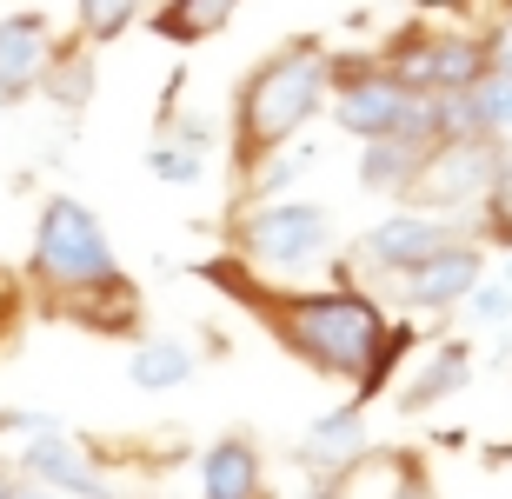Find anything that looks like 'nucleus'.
Returning <instances> with one entry per match:
<instances>
[{
	"instance_id": "15",
	"label": "nucleus",
	"mask_w": 512,
	"mask_h": 499,
	"mask_svg": "<svg viewBox=\"0 0 512 499\" xmlns=\"http://www.w3.org/2000/svg\"><path fill=\"white\" fill-rule=\"evenodd\" d=\"M439 140L433 134H380V140H360V187L366 193H399L419 180L426 154H433Z\"/></svg>"
},
{
	"instance_id": "8",
	"label": "nucleus",
	"mask_w": 512,
	"mask_h": 499,
	"mask_svg": "<svg viewBox=\"0 0 512 499\" xmlns=\"http://www.w3.org/2000/svg\"><path fill=\"white\" fill-rule=\"evenodd\" d=\"M453 220L446 213H426V207H399L386 213L380 227H366L360 233V267L366 273H380V280H399V273H413L419 260H433L446 240H453Z\"/></svg>"
},
{
	"instance_id": "33",
	"label": "nucleus",
	"mask_w": 512,
	"mask_h": 499,
	"mask_svg": "<svg viewBox=\"0 0 512 499\" xmlns=\"http://www.w3.org/2000/svg\"><path fill=\"white\" fill-rule=\"evenodd\" d=\"M499 20H512V7H506V14H499Z\"/></svg>"
},
{
	"instance_id": "4",
	"label": "nucleus",
	"mask_w": 512,
	"mask_h": 499,
	"mask_svg": "<svg viewBox=\"0 0 512 499\" xmlns=\"http://www.w3.org/2000/svg\"><path fill=\"white\" fill-rule=\"evenodd\" d=\"M227 240L253 273L300 280L333 260V213L313 200H286V193L280 200H240L227 220Z\"/></svg>"
},
{
	"instance_id": "19",
	"label": "nucleus",
	"mask_w": 512,
	"mask_h": 499,
	"mask_svg": "<svg viewBox=\"0 0 512 499\" xmlns=\"http://www.w3.org/2000/svg\"><path fill=\"white\" fill-rule=\"evenodd\" d=\"M193 346L187 340H140L127 353V380L140 386V393H173V386L193 380Z\"/></svg>"
},
{
	"instance_id": "6",
	"label": "nucleus",
	"mask_w": 512,
	"mask_h": 499,
	"mask_svg": "<svg viewBox=\"0 0 512 499\" xmlns=\"http://www.w3.org/2000/svg\"><path fill=\"white\" fill-rule=\"evenodd\" d=\"M373 60H380L406 94H466V87L486 74V40L459 34V27L406 20L399 34L380 40V54H373Z\"/></svg>"
},
{
	"instance_id": "12",
	"label": "nucleus",
	"mask_w": 512,
	"mask_h": 499,
	"mask_svg": "<svg viewBox=\"0 0 512 499\" xmlns=\"http://www.w3.org/2000/svg\"><path fill=\"white\" fill-rule=\"evenodd\" d=\"M366 453H373L366 406L346 400V406H333V413H320V420L306 426V440H300V453H293V460H300L313 480H346V473H353Z\"/></svg>"
},
{
	"instance_id": "27",
	"label": "nucleus",
	"mask_w": 512,
	"mask_h": 499,
	"mask_svg": "<svg viewBox=\"0 0 512 499\" xmlns=\"http://www.w3.org/2000/svg\"><path fill=\"white\" fill-rule=\"evenodd\" d=\"M20 313H27V287L0 267V340H14V333H20Z\"/></svg>"
},
{
	"instance_id": "3",
	"label": "nucleus",
	"mask_w": 512,
	"mask_h": 499,
	"mask_svg": "<svg viewBox=\"0 0 512 499\" xmlns=\"http://www.w3.org/2000/svg\"><path fill=\"white\" fill-rule=\"evenodd\" d=\"M120 280L114 240L100 227V213L74 193H54L34 220V253H27V293L40 300V313L54 320V307H67L74 293Z\"/></svg>"
},
{
	"instance_id": "1",
	"label": "nucleus",
	"mask_w": 512,
	"mask_h": 499,
	"mask_svg": "<svg viewBox=\"0 0 512 499\" xmlns=\"http://www.w3.org/2000/svg\"><path fill=\"white\" fill-rule=\"evenodd\" d=\"M200 280L240 300V307L260 320L273 340L293 353L300 366H313L320 380H346L366 366L373 340L386 333V307L360 280H333V287H273L266 273H253L240 253H220V260H200Z\"/></svg>"
},
{
	"instance_id": "17",
	"label": "nucleus",
	"mask_w": 512,
	"mask_h": 499,
	"mask_svg": "<svg viewBox=\"0 0 512 499\" xmlns=\"http://www.w3.org/2000/svg\"><path fill=\"white\" fill-rule=\"evenodd\" d=\"M466 380H473V346H466V340H439L433 353H426V366H419L413 380H406L399 406H406V413H426V406H439V400H453V393H466Z\"/></svg>"
},
{
	"instance_id": "24",
	"label": "nucleus",
	"mask_w": 512,
	"mask_h": 499,
	"mask_svg": "<svg viewBox=\"0 0 512 499\" xmlns=\"http://www.w3.org/2000/svg\"><path fill=\"white\" fill-rule=\"evenodd\" d=\"M147 173L153 180H167V187H193L200 173H207V154H193V147H180V140H153L147 147Z\"/></svg>"
},
{
	"instance_id": "29",
	"label": "nucleus",
	"mask_w": 512,
	"mask_h": 499,
	"mask_svg": "<svg viewBox=\"0 0 512 499\" xmlns=\"http://www.w3.org/2000/svg\"><path fill=\"white\" fill-rule=\"evenodd\" d=\"M479 40H486V67H493V74H512V20H493Z\"/></svg>"
},
{
	"instance_id": "25",
	"label": "nucleus",
	"mask_w": 512,
	"mask_h": 499,
	"mask_svg": "<svg viewBox=\"0 0 512 499\" xmlns=\"http://www.w3.org/2000/svg\"><path fill=\"white\" fill-rule=\"evenodd\" d=\"M380 473H386L380 499H433V480H426L419 453H393V460H380Z\"/></svg>"
},
{
	"instance_id": "14",
	"label": "nucleus",
	"mask_w": 512,
	"mask_h": 499,
	"mask_svg": "<svg viewBox=\"0 0 512 499\" xmlns=\"http://www.w3.org/2000/svg\"><path fill=\"white\" fill-rule=\"evenodd\" d=\"M200 499H266V460L247 433H227L200 453Z\"/></svg>"
},
{
	"instance_id": "30",
	"label": "nucleus",
	"mask_w": 512,
	"mask_h": 499,
	"mask_svg": "<svg viewBox=\"0 0 512 499\" xmlns=\"http://www.w3.org/2000/svg\"><path fill=\"white\" fill-rule=\"evenodd\" d=\"M47 426H54V413H27V406H7L0 413V433H20V440L27 433H47Z\"/></svg>"
},
{
	"instance_id": "2",
	"label": "nucleus",
	"mask_w": 512,
	"mask_h": 499,
	"mask_svg": "<svg viewBox=\"0 0 512 499\" xmlns=\"http://www.w3.org/2000/svg\"><path fill=\"white\" fill-rule=\"evenodd\" d=\"M326 54H333L326 40L293 34L286 47H273V54L240 80V94H233V173H240V180H247L273 147L300 140L306 127L320 120L326 94H333Z\"/></svg>"
},
{
	"instance_id": "13",
	"label": "nucleus",
	"mask_w": 512,
	"mask_h": 499,
	"mask_svg": "<svg viewBox=\"0 0 512 499\" xmlns=\"http://www.w3.org/2000/svg\"><path fill=\"white\" fill-rule=\"evenodd\" d=\"M54 320L94 333V340H133V333H140V287L120 273L107 287H87V293H74L67 307H54Z\"/></svg>"
},
{
	"instance_id": "32",
	"label": "nucleus",
	"mask_w": 512,
	"mask_h": 499,
	"mask_svg": "<svg viewBox=\"0 0 512 499\" xmlns=\"http://www.w3.org/2000/svg\"><path fill=\"white\" fill-rule=\"evenodd\" d=\"M419 14H466V7H473V0H413Z\"/></svg>"
},
{
	"instance_id": "21",
	"label": "nucleus",
	"mask_w": 512,
	"mask_h": 499,
	"mask_svg": "<svg viewBox=\"0 0 512 499\" xmlns=\"http://www.w3.org/2000/svg\"><path fill=\"white\" fill-rule=\"evenodd\" d=\"M466 100H473V120H479V134H493V140H506L512 147V74H486L466 87Z\"/></svg>"
},
{
	"instance_id": "28",
	"label": "nucleus",
	"mask_w": 512,
	"mask_h": 499,
	"mask_svg": "<svg viewBox=\"0 0 512 499\" xmlns=\"http://www.w3.org/2000/svg\"><path fill=\"white\" fill-rule=\"evenodd\" d=\"M167 140H180V147H193V154H213V120H200V114H180V120H167Z\"/></svg>"
},
{
	"instance_id": "5",
	"label": "nucleus",
	"mask_w": 512,
	"mask_h": 499,
	"mask_svg": "<svg viewBox=\"0 0 512 499\" xmlns=\"http://www.w3.org/2000/svg\"><path fill=\"white\" fill-rule=\"evenodd\" d=\"M326 74H333V127L353 140H380V134H433V100L406 94L393 74H386L373 54H326ZM439 140V134H433Z\"/></svg>"
},
{
	"instance_id": "22",
	"label": "nucleus",
	"mask_w": 512,
	"mask_h": 499,
	"mask_svg": "<svg viewBox=\"0 0 512 499\" xmlns=\"http://www.w3.org/2000/svg\"><path fill=\"white\" fill-rule=\"evenodd\" d=\"M473 207H479V227H473L479 247H506L512 253V154H506V167H499V180L479 193Z\"/></svg>"
},
{
	"instance_id": "7",
	"label": "nucleus",
	"mask_w": 512,
	"mask_h": 499,
	"mask_svg": "<svg viewBox=\"0 0 512 499\" xmlns=\"http://www.w3.org/2000/svg\"><path fill=\"white\" fill-rule=\"evenodd\" d=\"M506 140L493 134H466V140H439L433 154H426V167H419V180L406 187V200L426 213H459L473 207L479 193L499 180V167H506Z\"/></svg>"
},
{
	"instance_id": "20",
	"label": "nucleus",
	"mask_w": 512,
	"mask_h": 499,
	"mask_svg": "<svg viewBox=\"0 0 512 499\" xmlns=\"http://www.w3.org/2000/svg\"><path fill=\"white\" fill-rule=\"evenodd\" d=\"M413 346H419V327H413V320H386V333L373 340V353H366V366L353 373V400H360V406L380 400L386 386H393V373L413 360Z\"/></svg>"
},
{
	"instance_id": "16",
	"label": "nucleus",
	"mask_w": 512,
	"mask_h": 499,
	"mask_svg": "<svg viewBox=\"0 0 512 499\" xmlns=\"http://www.w3.org/2000/svg\"><path fill=\"white\" fill-rule=\"evenodd\" d=\"M94 40H80V34H60L54 40V54H47V74H40V94L54 100L60 114H80L87 100H94L100 87V67H94Z\"/></svg>"
},
{
	"instance_id": "18",
	"label": "nucleus",
	"mask_w": 512,
	"mask_h": 499,
	"mask_svg": "<svg viewBox=\"0 0 512 499\" xmlns=\"http://www.w3.org/2000/svg\"><path fill=\"white\" fill-rule=\"evenodd\" d=\"M240 7H247V0H160L147 14V27L160 40H173V47H200V40H213Z\"/></svg>"
},
{
	"instance_id": "26",
	"label": "nucleus",
	"mask_w": 512,
	"mask_h": 499,
	"mask_svg": "<svg viewBox=\"0 0 512 499\" xmlns=\"http://www.w3.org/2000/svg\"><path fill=\"white\" fill-rule=\"evenodd\" d=\"M459 307L473 313L479 327H506V320H512V280H479Z\"/></svg>"
},
{
	"instance_id": "10",
	"label": "nucleus",
	"mask_w": 512,
	"mask_h": 499,
	"mask_svg": "<svg viewBox=\"0 0 512 499\" xmlns=\"http://www.w3.org/2000/svg\"><path fill=\"white\" fill-rule=\"evenodd\" d=\"M14 473H20V480L54 486V493H74V499H114V480L100 473L94 446L67 440L60 426H47V433H27V446H20Z\"/></svg>"
},
{
	"instance_id": "23",
	"label": "nucleus",
	"mask_w": 512,
	"mask_h": 499,
	"mask_svg": "<svg viewBox=\"0 0 512 499\" xmlns=\"http://www.w3.org/2000/svg\"><path fill=\"white\" fill-rule=\"evenodd\" d=\"M140 20V0H80V40H94V47H107V40H120Z\"/></svg>"
},
{
	"instance_id": "11",
	"label": "nucleus",
	"mask_w": 512,
	"mask_h": 499,
	"mask_svg": "<svg viewBox=\"0 0 512 499\" xmlns=\"http://www.w3.org/2000/svg\"><path fill=\"white\" fill-rule=\"evenodd\" d=\"M54 20L40 7H14L0 14V107H20V100L40 94V74H47V54H54Z\"/></svg>"
},
{
	"instance_id": "31",
	"label": "nucleus",
	"mask_w": 512,
	"mask_h": 499,
	"mask_svg": "<svg viewBox=\"0 0 512 499\" xmlns=\"http://www.w3.org/2000/svg\"><path fill=\"white\" fill-rule=\"evenodd\" d=\"M14 499H74V493H54V486H40V480H20Z\"/></svg>"
},
{
	"instance_id": "9",
	"label": "nucleus",
	"mask_w": 512,
	"mask_h": 499,
	"mask_svg": "<svg viewBox=\"0 0 512 499\" xmlns=\"http://www.w3.org/2000/svg\"><path fill=\"white\" fill-rule=\"evenodd\" d=\"M479 280H486V247L466 240V233H453L433 260H419L413 273H399V300L413 313H453Z\"/></svg>"
}]
</instances>
